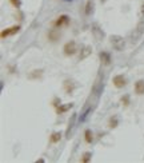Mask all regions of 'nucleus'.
<instances>
[{
  "mask_svg": "<svg viewBox=\"0 0 144 163\" xmlns=\"http://www.w3.org/2000/svg\"><path fill=\"white\" fill-rule=\"evenodd\" d=\"M135 92L138 95H143L144 94V80H138L135 83Z\"/></svg>",
  "mask_w": 144,
  "mask_h": 163,
  "instance_id": "8",
  "label": "nucleus"
},
{
  "mask_svg": "<svg viewBox=\"0 0 144 163\" xmlns=\"http://www.w3.org/2000/svg\"><path fill=\"white\" fill-rule=\"evenodd\" d=\"M48 39H50L51 42H56L57 39H60V32H59L56 28L51 29V31L48 32Z\"/></svg>",
  "mask_w": 144,
  "mask_h": 163,
  "instance_id": "7",
  "label": "nucleus"
},
{
  "mask_svg": "<svg viewBox=\"0 0 144 163\" xmlns=\"http://www.w3.org/2000/svg\"><path fill=\"white\" fill-rule=\"evenodd\" d=\"M94 7H95V2H94V0H88L87 4H86V9H84V12H86L87 16H90V15L94 12Z\"/></svg>",
  "mask_w": 144,
  "mask_h": 163,
  "instance_id": "12",
  "label": "nucleus"
},
{
  "mask_svg": "<svg viewBox=\"0 0 144 163\" xmlns=\"http://www.w3.org/2000/svg\"><path fill=\"white\" fill-rule=\"evenodd\" d=\"M109 42H111L112 47L115 48L116 51H123L124 50L125 42H124V39L121 38V36H119V35H112L109 38Z\"/></svg>",
  "mask_w": 144,
  "mask_h": 163,
  "instance_id": "1",
  "label": "nucleus"
},
{
  "mask_svg": "<svg viewBox=\"0 0 144 163\" xmlns=\"http://www.w3.org/2000/svg\"><path fill=\"white\" fill-rule=\"evenodd\" d=\"M113 86L117 87V88H123L125 84H127V79H125V76L124 75H116V76H113Z\"/></svg>",
  "mask_w": 144,
  "mask_h": 163,
  "instance_id": "3",
  "label": "nucleus"
},
{
  "mask_svg": "<svg viewBox=\"0 0 144 163\" xmlns=\"http://www.w3.org/2000/svg\"><path fill=\"white\" fill-rule=\"evenodd\" d=\"M142 15H144V4H143V7H142Z\"/></svg>",
  "mask_w": 144,
  "mask_h": 163,
  "instance_id": "23",
  "label": "nucleus"
},
{
  "mask_svg": "<svg viewBox=\"0 0 144 163\" xmlns=\"http://www.w3.org/2000/svg\"><path fill=\"white\" fill-rule=\"evenodd\" d=\"M90 112H91V108H87V110H86V112L83 114V116L80 118V120H82V122H84V120H86V119H87V116L90 115Z\"/></svg>",
  "mask_w": 144,
  "mask_h": 163,
  "instance_id": "22",
  "label": "nucleus"
},
{
  "mask_svg": "<svg viewBox=\"0 0 144 163\" xmlns=\"http://www.w3.org/2000/svg\"><path fill=\"white\" fill-rule=\"evenodd\" d=\"M75 120H76V114H73L72 118H71V120H69V126H68V128H67V138H69V131H71V128L73 127V124H75Z\"/></svg>",
  "mask_w": 144,
  "mask_h": 163,
  "instance_id": "16",
  "label": "nucleus"
},
{
  "mask_svg": "<svg viewBox=\"0 0 144 163\" xmlns=\"http://www.w3.org/2000/svg\"><path fill=\"white\" fill-rule=\"evenodd\" d=\"M63 50H64V54L67 55V56H71V55H75L77 52V46H76V42H67L64 44V47H63Z\"/></svg>",
  "mask_w": 144,
  "mask_h": 163,
  "instance_id": "2",
  "label": "nucleus"
},
{
  "mask_svg": "<svg viewBox=\"0 0 144 163\" xmlns=\"http://www.w3.org/2000/svg\"><path fill=\"white\" fill-rule=\"evenodd\" d=\"M91 158H92V153H84V155L82 157V159H80V161H82L83 163H87V162L91 161Z\"/></svg>",
  "mask_w": 144,
  "mask_h": 163,
  "instance_id": "18",
  "label": "nucleus"
},
{
  "mask_svg": "<svg viewBox=\"0 0 144 163\" xmlns=\"http://www.w3.org/2000/svg\"><path fill=\"white\" fill-rule=\"evenodd\" d=\"M9 3L12 4L13 7H16V8H19V7L21 6V2L20 0H9Z\"/></svg>",
  "mask_w": 144,
  "mask_h": 163,
  "instance_id": "21",
  "label": "nucleus"
},
{
  "mask_svg": "<svg viewBox=\"0 0 144 163\" xmlns=\"http://www.w3.org/2000/svg\"><path fill=\"white\" fill-rule=\"evenodd\" d=\"M92 52V47L91 46H86L82 50V52H80V56H79V59L80 60H83V59H86L87 56H90V54Z\"/></svg>",
  "mask_w": 144,
  "mask_h": 163,
  "instance_id": "10",
  "label": "nucleus"
},
{
  "mask_svg": "<svg viewBox=\"0 0 144 163\" xmlns=\"http://www.w3.org/2000/svg\"><path fill=\"white\" fill-rule=\"evenodd\" d=\"M117 124H119V119H117V116L111 118V119H109V127L111 128H115Z\"/></svg>",
  "mask_w": 144,
  "mask_h": 163,
  "instance_id": "19",
  "label": "nucleus"
},
{
  "mask_svg": "<svg viewBox=\"0 0 144 163\" xmlns=\"http://www.w3.org/2000/svg\"><path fill=\"white\" fill-rule=\"evenodd\" d=\"M72 106H73V103H68V104H64V106L57 107V114H64V112H67V111L71 108Z\"/></svg>",
  "mask_w": 144,
  "mask_h": 163,
  "instance_id": "13",
  "label": "nucleus"
},
{
  "mask_svg": "<svg viewBox=\"0 0 144 163\" xmlns=\"http://www.w3.org/2000/svg\"><path fill=\"white\" fill-rule=\"evenodd\" d=\"M42 75H43L42 70H35L34 72L29 74V78H31V79H36V78H42Z\"/></svg>",
  "mask_w": 144,
  "mask_h": 163,
  "instance_id": "17",
  "label": "nucleus"
},
{
  "mask_svg": "<svg viewBox=\"0 0 144 163\" xmlns=\"http://www.w3.org/2000/svg\"><path fill=\"white\" fill-rule=\"evenodd\" d=\"M19 29H20L19 25H13V27H11V28H7V29H4V31H2V38L4 39L6 36L16 34V32H19Z\"/></svg>",
  "mask_w": 144,
  "mask_h": 163,
  "instance_id": "5",
  "label": "nucleus"
},
{
  "mask_svg": "<svg viewBox=\"0 0 144 163\" xmlns=\"http://www.w3.org/2000/svg\"><path fill=\"white\" fill-rule=\"evenodd\" d=\"M84 138H86L87 143H92V140H94V134H92L91 130H86V132H84Z\"/></svg>",
  "mask_w": 144,
  "mask_h": 163,
  "instance_id": "14",
  "label": "nucleus"
},
{
  "mask_svg": "<svg viewBox=\"0 0 144 163\" xmlns=\"http://www.w3.org/2000/svg\"><path fill=\"white\" fill-rule=\"evenodd\" d=\"M100 60H102V63L103 64H105V66H108L109 63H111V55L108 54V52H105V51H103V52H100Z\"/></svg>",
  "mask_w": 144,
  "mask_h": 163,
  "instance_id": "9",
  "label": "nucleus"
},
{
  "mask_svg": "<svg viewBox=\"0 0 144 163\" xmlns=\"http://www.w3.org/2000/svg\"><path fill=\"white\" fill-rule=\"evenodd\" d=\"M92 34H94V36L98 40H102L103 38H104V32H103L98 25H92Z\"/></svg>",
  "mask_w": 144,
  "mask_h": 163,
  "instance_id": "6",
  "label": "nucleus"
},
{
  "mask_svg": "<svg viewBox=\"0 0 144 163\" xmlns=\"http://www.w3.org/2000/svg\"><path fill=\"white\" fill-rule=\"evenodd\" d=\"M121 103H123V106L127 107L128 104H130V96H128V95L123 96V98H121Z\"/></svg>",
  "mask_w": 144,
  "mask_h": 163,
  "instance_id": "20",
  "label": "nucleus"
},
{
  "mask_svg": "<svg viewBox=\"0 0 144 163\" xmlns=\"http://www.w3.org/2000/svg\"><path fill=\"white\" fill-rule=\"evenodd\" d=\"M75 83H73L72 80H65L64 82V90H65V92H67V94H71V92L75 90Z\"/></svg>",
  "mask_w": 144,
  "mask_h": 163,
  "instance_id": "11",
  "label": "nucleus"
},
{
  "mask_svg": "<svg viewBox=\"0 0 144 163\" xmlns=\"http://www.w3.org/2000/svg\"><path fill=\"white\" fill-rule=\"evenodd\" d=\"M60 139H61V132H54V134L51 135V138H50V140L52 143H57Z\"/></svg>",
  "mask_w": 144,
  "mask_h": 163,
  "instance_id": "15",
  "label": "nucleus"
},
{
  "mask_svg": "<svg viewBox=\"0 0 144 163\" xmlns=\"http://www.w3.org/2000/svg\"><path fill=\"white\" fill-rule=\"evenodd\" d=\"M69 24V16L68 15H60L57 17V20L55 21V25L56 27H64V25H68Z\"/></svg>",
  "mask_w": 144,
  "mask_h": 163,
  "instance_id": "4",
  "label": "nucleus"
}]
</instances>
